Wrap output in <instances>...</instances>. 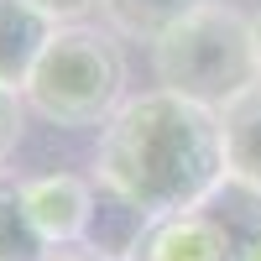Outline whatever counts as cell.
<instances>
[{
    "label": "cell",
    "mask_w": 261,
    "mask_h": 261,
    "mask_svg": "<svg viewBox=\"0 0 261 261\" xmlns=\"http://www.w3.org/2000/svg\"><path fill=\"white\" fill-rule=\"evenodd\" d=\"M94 178L130 193L151 220L204 209L230 183L220 110H204L172 89L125 99L99 125Z\"/></svg>",
    "instance_id": "cell-1"
},
{
    "label": "cell",
    "mask_w": 261,
    "mask_h": 261,
    "mask_svg": "<svg viewBox=\"0 0 261 261\" xmlns=\"http://www.w3.org/2000/svg\"><path fill=\"white\" fill-rule=\"evenodd\" d=\"M27 110L63 130L105 125L125 105V53L110 32L89 21H68L47 37L42 58L21 84Z\"/></svg>",
    "instance_id": "cell-2"
},
{
    "label": "cell",
    "mask_w": 261,
    "mask_h": 261,
    "mask_svg": "<svg viewBox=\"0 0 261 261\" xmlns=\"http://www.w3.org/2000/svg\"><path fill=\"white\" fill-rule=\"evenodd\" d=\"M151 73H157V89H172L204 110H225L235 94L256 84L251 16L220 0H204L162 42H151Z\"/></svg>",
    "instance_id": "cell-3"
},
{
    "label": "cell",
    "mask_w": 261,
    "mask_h": 261,
    "mask_svg": "<svg viewBox=\"0 0 261 261\" xmlns=\"http://www.w3.org/2000/svg\"><path fill=\"white\" fill-rule=\"evenodd\" d=\"M89 204L94 178H79V172H42L21 183V209L47 246H73L89 225Z\"/></svg>",
    "instance_id": "cell-4"
},
{
    "label": "cell",
    "mask_w": 261,
    "mask_h": 261,
    "mask_svg": "<svg viewBox=\"0 0 261 261\" xmlns=\"http://www.w3.org/2000/svg\"><path fill=\"white\" fill-rule=\"evenodd\" d=\"M146 230H151V214L130 199V193H120V188L94 178L89 225H84V235H79L84 256H94V261H141Z\"/></svg>",
    "instance_id": "cell-5"
},
{
    "label": "cell",
    "mask_w": 261,
    "mask_h": 261,
    "mask_svg": "<svg viewBox=\"0 0 261 261\" xmlns=\"http://www.w3.org/2000/svg\"><path fill=\"white\" fill-rule=\"evenodd\" d=\"M141 261H230V256H225V235L209 220V209H188V214L151 220Z\"/></svg>",
    "instance_id": "cell-6"
},
{
    "label": "cell",
    "mask_w": 261,
    "mask_h": 261,
    "mask_svg": "<svg viewBox=\"0 0 261 261\" xmlns=\"http://www.w3.org/2000/svg\"><path fill=\"white\" fill-rule=\"evenodd\" d=\"M53 32H58V21H47L37 6H27V0H0V84L21 89Z\"/></svg>",
    "instance_id": "cell-7"
},
{
    "label": "cell",
    "mask_w": 261,
    "mask_h": 261,
    "mask_svg": "<svg viewBox=\"0 0 261 261\" xmlns=\"http://www.w3.org/2000/svg\"><path fill=\"white\" fill-rule=\"evenodd\" d=\"M220 130H225L230 183H246L261 193V84H251L246 94H235L220 110Z\"/></svg>",
    "instance_id": "cell-8"
},
{
    "label": "cell",
    "mask_w": 261,
    "mask_h": 261,
    "mask_svg": "<svg viewBox=\"0 0 261 261\" xmlns=\"http://www.w3.org/2000/svg\"><path fill=\"white\" fill-rule=\"evenodd\" d=\"M204 209H209V220L220 225L230 261H261V193L256 188L225 183Z\"/></svg>",
    "instance_id": "cell-9"
},
{
    "label": "cell",
    "mask_w": 261,
    "mask_h": 261,
    "mask_svg": "<svg viewBox=\"0 0 261 261\" xmlns=\"http://www.w3.org/2000/svg\"><path fill=\"white\" fill-rule=\"evenodd\" d=\"M204 0H99V16L110 21L115 37L130 42H162L183 16H193Z\"/></svg>",
    "instance_id": "cell-10"
},
{
    "label": "cell",
    "mask_w": 261,
    "mask_h": 261,
    "mask_svg": "<svg viewBox=\"0 0 261 261\" xmlns=\"http://www.w3.org/2000/svg\"><path fill=\"white\" fill-rule=\"evenodd\" d=\"M0 261H47V241L21 209V183L0 178Z\"/></svg>",
    "instance_id": "cell-11"
},
{
    "label": "cell",
    "mask_w": 261,
    "mask_h": 261,
    "mask_svg": "<svg viewBox=\"0 0 261 261\" xmlns=\"http://www.w3.org/2000/svg\"><path fill=\"white\" fill-rule=\"evenodd\" d=\"M21 110H27L21 89L0 84V162H6V157H11V146L21 141Z\"/></svg>",
    "instance_id": "cell-12"
},
{
    "label": "cell",
    "mask_w": 261,
    "mask_h": 261,
    "mask_svg": "<svg viewBox=\"0 0 261 261\" xmlns=\"http://www.w3.org/2000/svg\"><path fill=\"white\" fill-rule=\"evenodd\" d=\"M27 6H37L47 21H58V27H68V21H84L99 0H27Z\"/></svg>",
    "instance_id": "cell-13"
},
{
    "label": "cell",
    "mask_w": 261,
    "mask_h": 261,
    "mask_svg": "<svg viewBox=\"0 0 261 261\" xmlns=\"http://www.w3.org/2000/svg\"><path fill=\"white\" fill-rule=\"evenodd\" d=\"M251 53H256V84H261V11L251 16Z\"/></svg>",
    "instance_id": "cell-14"
},
{
    "label": "cell",
    "mask_w": 261,
    "mask_h": 261,
    "mask_svg": "<svg viewBox=\"0 0 261 261\" xmlns=\"http://www.w3.org/2000/svg\"><path fill=\"white\" fill-rule=\"evenodd\" d=\"M47 261H94V256H47Z\"/></svg>",
    "instance_id": "cell-15"
}]
</instances>
